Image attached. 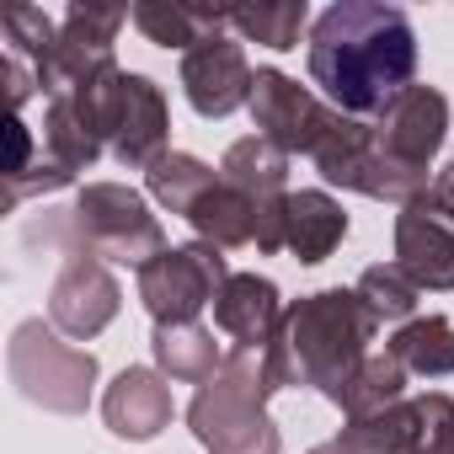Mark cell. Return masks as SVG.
<instances>
[{"label": "cell", "instance_id": "1", "mask_svg": "<svg viewBox=\"0 0 454 454\" xmlns=\"http://www.w3.org/2000/svg\"><path fill=\"white\" fill-rule=\"evenodd\" d=\"M417 75V33L401 6L337 0L310 22V81L348 118H380Z\"/></svg>", "mask_w": 454, "mask_h": 454}, {"label": "cell", "instance_id": "2", "mask_svg": "<svg viewBox=\"0 0 454 454\" xmlns=\"http://www.w3.org/2000/svg\"><path fill=\"white\" fill-rule=\"evenodd\" d=\"M374 316L364 310V300L353 289H316L305 300H294L284 310L278 337L268 342V364L278 374V390L289 385H310L321 390L332 406H342L353 374L369 358L374 342Z\"/></svg>", "mask_w": 454, "mask_h": 454}, {"label": "cell", "instance_id": "3", "mask_svg": "<svg viewBox=\"0 0 454 454\" xmlns=\"http://www.w3.org/2000/svg\"><path fill=\"white\" fill-rule=\"evenodd\" d=\"M278 395V374L268 364V348H236L224 353V369L198 385L187 406V427L208 454H284L278 422L268 417V401Z\"/></svg>", "mask_w": 454, "mask_h": 454}, {"label": "cell", "instance_id": "4", "mask_svg": "<svg viewBox=\"0 0 454 454\" xmlns=\"http://www.w3.org/2000/svg\"><path fill=\"white\" fill-rule=\"evenodd\" d=\"M91 129L102 134L107 155L123 166V171H150L160 155H166V139H171V107H166V91L150 81V75H134V70H107L97 75L91 86L70 91Z\"/></svg>", "mask_w": 454, "mask_h": 454}, {"label": "cell", "instance_id": "5", "mask_svg": "<svg viewBox=\"0 0 454 454\" xmlns=\"http://www.w3.org/2000/svg\"><path fill=\"white\" fill-rule=\"evenodd\" d=\"M160 252H166V231L150 214L145 192H134L123 182H86L75 192V203H70V257L123 262V268L139 273Z\"/></svg>", "mask_w": 454, "mask_h": 454}, {"label": "cell", "instance_id": "6", "mask_svg": "<svg viewBox=\"0 0 454 454\" xmlns=\"http://www.w3.org/2000/svg\"><path fill=\"white\" fill-rule=\"evenodd\" d=\"M6 369H12V385L33 406L59 411V417H81L91 406V390H97V374H102L97 369V353L70 348V337H59L43 321H22L12 332Z\"/></svg>", "mask_w": 454, "mask_h": 454}, {"label": "cell", "instance_id": "7", "mask_svg": "<svg viewBox=\"0 0 454 454\" xmlns=\"http://www.w3.org/2000/svg\"><path fill=\"white\" fill-rule=\"evenodd\" d=\"M316 171L332 182V187H348V192H364V198H385V203H417L433 182L427 176H417V171H406V166H395V160H385V150H380V139H374V123H364V118H348V113H337L332 118V129L321 134V145H316Z\"/></svg>", "mask_w": 454, "mask_h": 454}, {"label": "cell", "instance_id": "8", "mask_svg": "<svg viewBox=\"0 0 454 454\" xmlns=\"http://www.w3.org/2000/svg\"><path fill=\"white\" fill-rule=\"evenodd\" d=\"M231 278L219 247L208 241H187V247H166L155 262L139 268V305L150 310L155 326H187L198 321L203 305H214V294Z\"/></svg>", "mask_w": 454, "mask_h": 454}, {"label": "cell", "instance_id": "9", "mask_svg": "<svg viewBox=\"0 0 454 454\" xmlns=\"http://www.w3.org/2000/svg\"><path fill=\"white\" fill-rule=\"evenodd\" d=\"M449 438H454V401L443 390L395 401L337 433V443L353 454H438Z\"/></svg>", "mask_w": 454, "mask_h": 454}, {"label": "cell", "instance_id": "10", "mask_svg": "<svg viewBox=\"0 0 454 454\" xmlns=\"http://www.w3.org/2000/svg\"><path fill=\"white\" fill-rule=\"evenodd\" d=\"M134 12L129 6H86V0H75V6L65 12L59 22V49L49 59V75H43V97H65V91H81L91 86L97 75L113 70V43H118V27L129 22Z\"/></svg>", "mask_w": 454, "mask_h": 454}, {"label": "cell", "instance_id": "11", "mask_svg": "<svg viewBox=\"0 0 454 454\" xmlns=\"http://www.w3.org/2000/svg\"><path fill=\"white\" fill-rule=\"evenodd\" d=\"M247 107H252L257 134L273 139L284 155H316L321 134H326L332 118H337V107H326L310 86H300L294 75H284V70H273V65L257 70Z\"/></svg>", "mask_w": 454, "mask_h": 454}, {"label": "cell", "instance_id": "12", "mask_svg": "<svg viewBox=\"0 0 454 454\" xmlns=\"http://www.w3.org/2000/svg\"><path fill=\"white\" fill-rule=\"evenodd\" d=\"M374 139H380L385 160H395V166L427 176L433 155H438L443 139H449V102H443V91H433V86H406V91L374 118Z\"/></svg>", "mask_w": 454, "mask_h": 454}, {"label": "cell", "instance_id": "13", "mask_svg": "<svg viewBox=\"0 0 454 454\" xmlns=\"http://www.w3.org/2000/svg\"><path fill=\"white\" fill-rule=\"evenodd\" d=\"M118 305H123V289L113 268L97 257H70L49 289V321L70 342H91L97 332H107L118 321Z\"/></svg>", "mask_w": 454, "mask_h": 454}, {"label": "cell", "instance_id": "14", "mask_svg": "<svg viewBox=\"0 0 454 454\" xmlns=\"http://www.w3.org/2000/svg\"><path fill=\"white\" fill-rule=\"evenodd\" d=\"M252 81H257V70L247 65V49L231 43L224 33L198 43L192 54H182V91L198 118H231L236 107H247Z\"/></svg>", "mask_w": 454, "mask_h": 454}, {"label": "cell", "instance_id": "15", "mask_svg": "<svg viewBox=\"0 0 454 454\" xmlns=\"http://www.w3.org/2000/svg\"><path fill=\"white\" fill-rule=\"evenodd\" d=\"M395 268L417 289H454V224L427 208V198L406 203L395 214Z\"/></svg>", "mask_w": 454, "mask_h": 454}, {"label": "cell", "instance_id": "16", "mask_svg": "<svg viewBox=\"0 0 454 454\" xmlns=\"http://www.w3.org/2000/svg\"><path fill=\"white\" fill-rule=\"evenodd\" d=\"M284 310L289 305H284L278 284L262 278V273H231V278H224V289L214 294V326L231 337L236 348H252V353H262L278 337Z\"/></svg>", "mask_w": 454, "mask_h": 454}, {"label": "cell", "instance_id": "17", "mask_svg": "<svg viewBox=\"0 0 454 454\" xmlns=\"http://www.w3.org/2000/svg\"><path fill=\"white\" fill-rule=\"evenodd\" d=\"M102 422L129 443H150L160 427H171V385H166V374L129 364L102 395Z\"/></svg>", "mask_w": 454, "mask_h": 454}, {"label": "cell", "instance_id": "18", "mask_svg": "<svg viewBox=\"0 0 454 454\" xmlns=\"http://www.w3.org/2000/svg\"><path fill=\"white\" fill-rule=\"evenodd\" d=\"M348 236V208L326 192V187H300L289 192V214H284V252H294V262L316 268L326 262Z\"/></svg>", "mask_w": 454, "mask_h": 454}, {"label": "cell", "instance_id": "19", "mask_svg": "<svg viewBox=\"0 0 454 454\" xmlns=\"http://www.w3.org/2000/svg\"><path fill=\"white\" fill-rule=\"evenodd\" d=\"M134 27L160 49L192 54L198 43H208V38H219L231 27V17H224V6H192V0H139Z\"/></svg>", "mask_w": 454, "mask_h": 454}, {"label": "cell", "instance_id": "20", "mask_svg": "<svg viewBox=\"0 0 454 454\" xmlns=\"http://www.w3.org/2000/svg\"><path fill=\"white\" fill-rule=\"evenodd\" d=\"M150 353H155V369L166 380H182V385H208L224 369V353H219L214 332L198 326V321H187V326H155Z\"/></svg>", "mask_w": 454, "mask_h": 454}, {"label": "cell", "instance_id": "21", "mask_svg": "<svg viewBox=\"0 0 454 454\" xmlns=\"http://www.w3.org/2000/svg\"><path fill=\"white\" fill-rule=\"evenodd\" d=\"M38 145H43V155L59 166V171H86V166H97V155L107 150L102 145V134L91 129V118H86V107L65 91V97H54L49 102V113H43V134H38Z\"/></svg>", "mask_w": 454, "mask_h": 454}, {"label": "cell", "instance_id": "22", "mask_svg": "<svg viewBox=\"0 0 454 454\" xmlns=\"http://www.w3.org/2000/svg\"><path fill=\"white\" fill-rule=\"evenodd\" d=\"M219 182H231V187H241L252 198H289V155L273 139L247 134V139H236L231 150H224Z\"/></svg>", "mask_w": 454, "mask_h": 454}, {"label": "cell", "instance_id": "23", "mask_svg": "<svg viewBox=\"0 0 454 454\" xmlns=\"http://www.w3.org/2000/svg\"><path fill=\"white\" fill-rule=\"evenodd\" d=\"M385 353H395L406 364V374L443 380V374H454V321L449 316H417V321L395 326Z\"/></svg>", "mask_w": 454, "mask_h": 454}, {"label": "cell", "instance_id": "24", "mask_svg": "<svg viewBox=\"0 0 454 454\" xmlns=\"http://www.w3.org/2000/svg\"><path fill=\"white\" fill-rule=\"evenodd\" d=\"M219 182V171L208 166V160H198V155H187V150H166L150 171H145V187H150V198L166 208V214H192L198 203H203V192Z\"/></svg>", "mask_w": 454, "mask_h": 454}, {"label": "cell", "instance_id": "25", "mask_svg": "<svg viewBox=\"0 0 454 454\" xmlns=\"http://www.w3.org/2000/svg\"><path fill=\"white\" fill-rule=\"evenodd\" d=\"M231 27L247 38V43H262V49H300V33L310 27V6L305 0H268V6H224Z\"/></svg>", "mask_w": 454, "mask_h": 454}, {"label": "cell", "instance_id": "26", "mask_svg": "<svg viewBox=\"0 0 454 454\" xmlns=\"http://www.w3.org/2000/svg\"><path fill=\"white\" fill-rule=\"evenodd\" d=\"M406 380H411V374H406V364H401L395 353H369L364 369L353 374L348 395H342V417L358 422V417H374V411L406 401Z\"/></svg>", "mask_w": 454, "mask_h": 454}, {"label": "cell", "instance_id": "27", "mask_svg": "<svg viewBox=\"0 0 454 454\" xmlns=\"http://www.w3.org/2000/svg\"><path fill=\"white\" fill-rule=\"evenodd\" d=\"M353 294L364 300V310H369L374 321H401V326L417 321V300H422V289H417L395 262H374V268H364Z\"/></svg>", "mask_w": 454, "mask_h": 454}, {"label": "cell", "instance_id": "28", "mask_svg": "<svg viewBox=\"0 0 454 454\" xmlns=\"http://www.w3.org/2000/svg\"><path fill=\"white\" fill-rule=\"evenodd\" d=\"M6 54H17V59H27L33 65V75H38V91H43V75H49V59H54V49H59V27L38 12V6H17V12H6Z\"/></svg>", "mask_w": 454, "mask_h": 454}, {"label": "cell", "instance_id": "29", "mask_svg": "<svg viewBox=\"0 0 454 454\" xmlns=\"http://www.w3.org/2000/svg\"><path fill=\"white\" fill-rule=\"evenodd\" d=\"M38 91V75H33V65L27 59H17V54H6V102H12V113L22 118V102Z\"/></svg>", "mask_w": 454, "mask_h": 454}, {"label": "cell", "instance_id": "30", "mask_svg": "<svg viewBox=\"0 0 454 454\" xmlns=\"http://www.w3.org/2000/svg\"><path fill=\"white\" fill-rule=\"evenodd\" d=\"M422 198H427V208H433L438 219H449V224H454V155H449V166L433 176V187H427Z\"/></svg>", "mask_w": 454, "mask_h": 454}, {"label": "cell", "instance_id": "31", "mask_svg": "<svg viewBox=\"0 0 454 454\" xmlns=\"http://www.w3.org/2000/svg\"><path fill=\"white\" fill-rule=\"evenodd\" d=\"M310 454H353V449H342V443H337V438H332V443H316V449H310Z\"/></svg>", "mask_w": 454, "mask_h": 454}, {"label": "cell", "instance_id": "32", "mask_svg": "<svg viewBox=\"0 0 454 454\" xmlns=\"http://www.w3.org/2000/svg\"><path fill=\"white\" fill-rule=\"evenodd\" d=\"M438 454H454V438H449V443H443V449H438Z\"/></svg>", "mask_w": 454, "mask_h": 454}]
</instances>
